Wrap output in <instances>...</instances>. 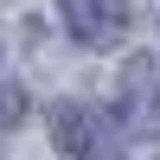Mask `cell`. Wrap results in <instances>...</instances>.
<instances>
[{
	"label": "cell",
	"mask_w": 160,
	"mask_h": 160,
	"mask_svg": "<svg viewBox=\"0 0 160 160\" xmlns=\"http://www.w3.org/2000/svg\"><path fill=\"white\" fill-rule=\"evenodd\" d=\"M58 19H64V32H71L77 45L109 51V45H122V38H128L135 7H128V0H58Z\"/></svg>",
	"instance_id": "2"
},
{
	"label": "cell",
	"mask_w": 160,
	"mask_h": 160,
	"mask_svg": "<svg viewBox=\"0 0 160 160\" xmlns=\"http://www.w3.org/2000/svg\"><path fill=\"white\" fill-rule=\"evenodd\" d=\"M51 141L71 160H128V128L96 102H58L51 109Z\"/></svg>",
	"instance_id": "1"
},
{
	"label": "cell",
	"mask_w": 160,
	"mask_h": 160,
	"mask_svg": "<svg viewBox=\"0 0 160 160\" xmlns=\"http://www.w3.org/2000/svg\"><path fill=\"white\" fill-rule=\"evenodd\" d=\"M13 115H19V96L7 90V71H0V122H13Z\"/></svg>",
	"instance_id": "4"
},
{
	"label": "cell",
	"mask_w": 160,
	"mask_h": 160,
	"mask_svg": "<svg viewBox=\"0 0 160 160\" xmlns=\"http://www.w3.org/2000/svg\"><path fill=\"white\" fill-rule=\"evenodd\" d=\"M128 115H148V135H160V71L154 64H141V71H128Z\"/></svg>",
	"instance_id": "3"
}]
</instances>
